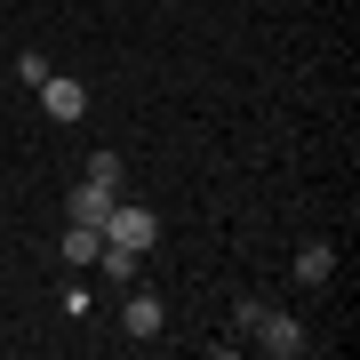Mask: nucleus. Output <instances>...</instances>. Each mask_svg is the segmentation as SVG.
<instances>
[{
  "instance_id": "1",
  "label": "nucleus",
  "mask_w": 360,
  "mask_h": 360,
  "mask_svg": "<svg viewBox=\"0 0 360 360\" xmlns=\"http://www.w3.org/2000/svg\"><path fill=\"white\" fill-rule=\"evenodd\" d=\"M104 240H112V248H136V257H144V248L160 240V217H153V208H120V200H112V217H104Z\"/></svg>"
},
{
  "instance_id": "2",
  "label": "nucleus",
  "mask_w": 360,
  "mask_h": 360,
  "mask_svg": "<svg viewBox=\"0 0 360 360\" xmlns=\"http://www.w3.org/2000/svg\"><path fill=\"white\" fill-rule=\"evenodd\" d=\"M257 352H272V360H296V352H304V328H296L288 312H264V321H257Z\"/></svg>"
},
{
  "instance_id": "3",
  "label": "nucleus",
  "mask_w": 360,
  "mask_h": 360,
  "mask_svg": "<svg viewBox=\"0 0 360 360\" xmlns=\"http://www.w3.org/2000/svg\"><path fill=\"white\" fill-rule=\"evenodd\" d=\"M40 104H49V120H89V89H80V80H40Z\"/></svg>"
},
{
  "instance_id": "4",
  "label": "nucleus",
  "mask_w": 360,
  "mask_h": 360,
  "mask_svg": "<svg viewBox=\"0 0 360 360\" xmlns=\"http://www.w3.org/2000/svg\"><path fill=\"white\" fill-rule=\"evenodd\" d=\"M112 200H120L112 184H89V176H80V184H72V224H96V232H104V217H112Z\"/></svg>"
},
{
  "instance_id": "5",
  "label": "nucleus",
  "mask_w": 360,
  "mask_h": 360,
  "mask_svg": "<svg viewBox=\"0 0 360 360\" xmlns=\"http://www.w3.org/2000/svg\"><path fill=\"white\" fill-rule=\"evenodd\" d=\"M328 272H336V248L328 240H304V248H296V281H304V288H321Z\"/></svg>"
},
{
  "instance_id": "6",
  "label": "nucleus",
  "mask_w": 360,
  "mask_h": 360,
  "mask_svg": "<svg viewBox=\"0 0 360 360\" xmlns=\"http://www.w3.org/2000/svg\"><path fill=\"white\" fill-rule=\"evenodd\" d=\"M120 321H129V336H160V296H129Z\"/></svg>"
},
{
  "instance_id": "7",
  "label": "nucleus",
  "mask_w": 360,
  "mask_h": 360,
  "mask_svg": "<svg viewBox=\"0 0 360 360\" xmlns=\"http://www.w3.org/2000/svg\"><path fill=\"white\" fill-rule=\"evenodd\" d=\"M96 248H104L96 224H65V264H96Z\"/></svg>"
},
{
  "instance_id": "8",
  "label": "nucleus",
  "mask_w": 360,
  "mask_h": 360,
  "mask_svg": "<svg viewBox=\"0 0 360 360\" xmlns=\"http://www.w3.org/2000/svg\"><path fill=\"white\" fill-rule=\"evenodd\" d=\"M96 272L129 288V281H136V248H112V240H104V248H96Z\"/></svg>"
},
{
  "instance_id": "9",
  "label": "nucleus",
  "mask_w": 360,
  "mask_h": 360,
  "mask_svg": "<svg viewBox=\"0 0 360 360\" xmlns=\"http://www.w3.org/2000/svg\"><path fill=\"white\" fill-rule=\"evenodd\" d=\"M89 184H112L120 193V153H89Z\"/></svg>"
},
{
  "instance_id": "10",
  "label": "nucleus",
  "mask_w": 360,
  "mask_h": 360,
  "mask_svg": "<svg viewBox=\"0 0 360 360\" xmlns=\"http://www.w3.org/2000/svg\"><path fill=\"white\" fill-rule=\"evenodd\" d=\"M16 80H25V89H40V80H49V56L25 49V56H16Z\"/></svg>"
}]
</instances>
